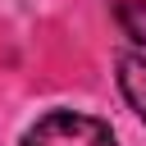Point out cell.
Wrapping results in <instances>:
<instances>
[{
  "label": "cell",
  "instance_id": "1",
  "mask_svg": "<svg viewBox=\"0 0 146 146\" xmlns=\"http://www.w3.org/2000/svg\"><path fill=\"white\" fill-rule=\"evenodd\" d=\"M18 146H114L110 123L78 114V110H50L46 119H36Z\"/></svg>",
  "mask_w": 146,
  "mask_h": 146
},
{
  "label": "cell",
  "instance_id": "2",
  "mask_svg": "<svg viewBox=\"0 0 146 146\" xmlns=\"http://www.w3.org/2000/svg\"><path fill=\"white\" fill-rule=\"evenodd\" d=\"M119 87H123L128 105L146 119V55H123L119 59Z\"/></svg>",
  "mask_w": 146,
  "mask_h": 146
},
{
  "label": "cell",
  "instance_id": "3",
  "mask_svg": "<svg viewBox=\"0 0 146 146\" xmlns=\"http://www.w3.org/2000/svg\"><path fill=\"white\" fill-rule=\"evenodd\" d=\"M114 18H119L123 36H132L137 46H146V0H119L114 5Z\"/></svg>",
  "mask_w": 146,
  "mask_h": 146
}]
</instances>
